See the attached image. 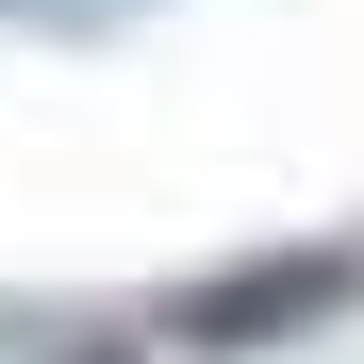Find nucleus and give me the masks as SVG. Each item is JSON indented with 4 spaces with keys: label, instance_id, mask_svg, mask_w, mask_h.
Here are the masks:
<instances>
[{
    "label": "nucleus",
    "instance_id": "f257e3e1",
    "mask_svg": "<svg viewBox=\"0 0 364 364\" xmlns=\"http://www.w3.org/2000/svg\"><path fill=\"white\" fill-rule=\"evenodd\" d=\"M315 298H331V265H282L249 298H199V331H265V315H315Z\"/></svg>",
    "mask_w": 364,
    "mask_h": 364
}]
</instances>
